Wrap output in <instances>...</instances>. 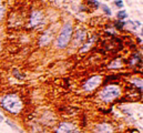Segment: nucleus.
I'll return each instance as SVG.
<instances>
[{
    "label": "nucleus",
    "instance_id": "obj_2",
    "mask_svg": "<svg viewBox=\"0 0 143 133\" xmlns=\"http://www.w3.org/2000/svg\"><path fill=\"white\" fill-rule=\"evenodd\" d=\"M71 35H72V25L70 22H67L63 26L61 32L57 39V47L60 49H64L68 46L69 41L71 39Z\"/></svg>",
    "mask_w": 143,
    "mask_h": 133
},
{
    "label": "nucleus",
    "instance_id": "obj_5",
    "mask_svg": "<svg viewBox=\"0 0 143 133\" xmlns=\"http://www.w3.org/2000/svg\"><path fill=\"white\" fill-rule=\"evenodd\" d=\"M43 21V16L40 11H33L30 17V26L31 27H38Z\"/></svg>",
    "mask_w": 143,
    "mask_h": 133
},
{
    "label": "nucleus",
    "instance_id": "obj_8",
    "mask_svg": "<svg viewBox=\"0 0 143 133\" xmlns=\"http://www.w3.org/2000/svg\"><path fill=\"white\" fill-rule=\"evenodd\" d=\"M50 40H51V36H50V33L49 32H45L44 35L41 37V39H40V45L41 46H44V45H47L50 42Z\"/></svg>",
    "mask_w": 143,
    "mask_h": 133
},
{
    "label": "nucleus",
    "instance_id": "obj_17",
    "mask_svg": "<svg viewBox=\"0 0 143 133\" xmlns=\"http://www.w3.org/2000/svg\"><path fill=\"white\" fill-rule=\"evenodd\" d=\"M71 133H81V132H80L79 130H76V129H75V130H73V131H72Z\"/></svg>",
    "mask_w": 143,
    "mask_h": 133
},
{
    "label": "nucleus",
    "instance_id": "obj_16",
    "mask_svg": "<svg viewBox=\"0 0 143 133\" xmlns=\"http://www.w3.org/2000/svg\"><path fill=\"white\" fill-rule=\"evenodd\" d=\"M114 4H117L118 7H123V1H121V0H117V1H114Z\"/></svg>",
    "mask_w": 143,
    "mask_h": 133
},
{
    "label": "nucleus",
    "instance_id": "obj_7",
    "mask_svg": "<svg viewBox=\"0 0 143 133\" xmlns=\"http://www.w3.org/2000/svg\"><path fill=\"white\" fill-rule=\"evenodd\" d=\"M94 133H113V129L108 123H101L94 128Z\"/></svg>",
    "mask_w": 143,
    "mask_h": 133
},
{
    "label": "nucleus",
    "instance_id": "obj_6",
    "mask_svg": "<svg viewBox=\"0 0 143 133\" xmlns=\"http://www.w3.org/2000/svg\"><path fill=\"white\" fill-rule=\"evenodd\" d=\"M73 130H75V126L71 123L62 122V123H60L59 126L56 129V133H71Z\"/></svg>",
    "mask_w": 143,
    "mask_h": 133
},
{
    "label": "nucleus",
    "instance_id": "obj_14",
    "mask_svg": "<svg viewBox=\"0 0 143 133\" xmlns=\"http://www.w3.org/2000/svg\"><path fill=\"white\" fill-rule=\"evenodd\" d=\"M103 10H104V12L105 13H107V15H111V10H110V9H109V7L107 6V4H103Z\"/></svg>",
    "mask_w": 143,
    "mask_h": 133
},
{
    "label": "nucleus",
    "instance_id": "obj_4",
    "mask_svg": "<svg viewBox=\"0 0 143 133\" xmlns=\"http://www.w3.org/2000/svg\"><path fill=\"white\" fill-rule=\"evenodd\" d=\"M101 81H102V78H101L100 75H94V77L90 78L83 84V89L85 90V91H88V92L93 91L94 89H96L101 84Z\"/></svg>",
    "mask_w": 143,
    "mask_h": 133
},
{
    "label": "nucleus",
    "instance_id": "obj_13",
    "mask_svg": "<svg viewBox=\"0 0 143 133\" xmlns=\"http://www.w3.org/2000/svg\"><path fill=\"white\" fill-rule=\"evenodd\" d=\"M3 13H4V7L2 6V3L0 2V20H1L3 17Z\"/></svg>",
    "mask_w": 143,
    "mask_h": 133
},
{
    "label": "nucleus",
    "instance_id": "obj_18",
    "mask_svg": "<svg viewBox=\"0 0 143 133\" xmlns=\"http://www.w3.org/2000/svg\"><path fill=\"white\" fill-rule=\"evenodd\" d=\"M3 121V117L1 115V114H0V122H2Z\"/></svg>",
    "mask_w": 143,
    "mask_h": 133
},
{
    "label": "nucleus",
    "instance_id": "obj_3",
    "mask_svg": "<svg viewBox=\"0 0 143 133\" xmlns=\"http://www.w3.org/2000/svg\"><path fill=\"white\" fill-rule=\"evenodd\" d=\"M100 99L104 102H109L112 101L115 98H118L120 96V89L118 85H109L105 87L102 91L100 92Z\"/></svg>",
    "mask_w": 143,
    "mask_h": 133
},
{
    "label": "nucleus",
    "instance_id": "obj_10",
    "mask_svg": "<svg viewBox=\"0 0 143 133\" xmlns=\"http://www.w3.org/2000/svg\"><path fill=\"white\" fill-rule=\"evenodd\" d=\"M113 65H115L114 68H120V66H121V61H120L119 59H118V60H115V62L113 61V62H112L111 64H110V66H109V68H112Z\"/></svg>",
    "mask_w": 143,
    "mask_h": 133
},
{
    "label": "nucleus",
    "instance_id": "obj_12",
    "mask_svg": "<svg viewBox=\"0 0 143 133\" xmlns=\"http://www.w3.org/2000/svg\"><path fill=\"white\" fill-rule=\"evenodd\" d=\"M127 12L125 11H120V12H118V18L119 19H124V18H127Z\"/></svg>",
    "mask_w": 143,
    "mask_h": 133
},
{
    "label": "nucleus",
    "instance_id": "obj_11",
    "mask_svg": "<svg viewBox=\"0 0 143 133\" xmlns=\"http://www.w3.org/2000/svg\"><path fill=\"white\" fill-rule=\"evenodd\" d=\"M124 25H125V22H124V21H117L114 26H115L117 29H122V28L124 27Z\"/></svg>",
    "mask_w": 143,
    "mask_h": 133
},
{
    "label": "nucleus",
    "instance_id": "obj_1",
    "mask_svg": "<svg viewBox=\"0 0 143 133\" xmlns=\"http://www.w3.org/2000/svg\"><path fill=\"white\" fill-rule=\"evenodd\" d=\"M1 107L12 114H17L22 110V102L17 94H7L1 99Z\"/></svg>",
    "mask_w": 143,
    "mask_h": 133
},
{
    "label": "nucleus",
    "instance_id": "obj_15",
    "mask_svg": "<svg viewBox=\"0 0 143 133\" xmlns=\"http://www.w3.org/2000/svg\"><path fill=\"white\" fill-rule=\"evenodd\" d=\"M6 123H7L8 125H10V126L12 128V129H15V130H19V129H18V128H17V126H16L15 124H13V123H11L10 121H8V120H7V121H6Z\"/></svg>",
    "mask_w": 143,
    "mask_h": 133
},
{
    "label": "nucleus",
    "instance_id": "obj_9",
    "mask_svg": "<svg viewBox=\"0 0 143 133\" xmlns=\"http://www.w3.org/2000/svg\"><path fill=\"white\" fill-rule=\"evenodd\" d=\"M84 37H85V32L84 31H77V38H76L77 41H83Z\"/></svg>",
    "mask_w": 143,
    "mask_h": 133
}]
</instances>
